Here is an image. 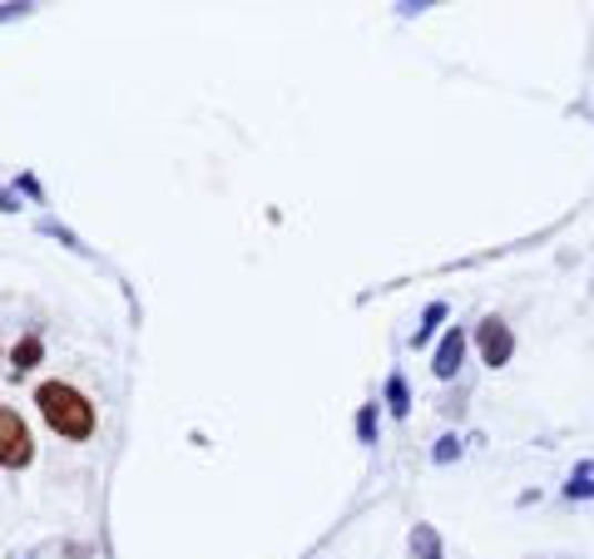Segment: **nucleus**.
Listing matches in <instances>:
<instances>
[{"instance_id": "0eeeda50", "label": "nucleus", "mask_w": 594, "mask_h": 559, "mask_svg": "<svg viewBox=\"0 0 594 559\" xmlns=\"http://www.w3.org/2000/svg\"><path fill=\"white\" fill-rule=\"evenodd\" d=\"M387 406H391V416H407V411H411L407 376H401V372H391V382H387Z\"/></svg>"}, {"instance_id": "f03ea898", "label": "nucleus", "mask_w": 594, "mask_h": 559, "mask_svg": "<svg viewBox=\"0 0 594 559\" xmlns=\"http://www.w3.org/2000/svg\"><path fill=\"white\" fill-rule=\"evenodd\" d=\"M30 460H35V441H30L25 421H20L10 406H0V466H6V470H25Z\"/></svg>"}, {"instance_id": "1a4fd4ad", "label": "nucleus", "mask_w": 594, "mask_h": 559, "mask_svg": "<svg viewBox=\"0 0 594 559\" xmlns=\"http://www.w3.org/2000/svg\"><path fill=\"white\" fill-rule=\"evenodd\" d=\"M565 495H570V500H590V495H594V466H580L575 476H570Z\"/></svg>"}, {"instance_id": "9d476101", "label": "nucleus", "mask_w": 594, "mask_h": 559, "mask_svg": "<svg viewBox=\"0 0 594 559\" xmlns=\"http://www.w3.org/2000/svg\"><path fill=\"white\" fill-rule=\"evenodd\" d=\"M357 436H362L367 446L377 441V406H362V411H357Z\"/></svg>"}, {"instance_id": "6e6552de", "label": "nucleus", "mask_w": 594, "mask_h": 559, "mask_svg": "<svg viewBox=\"0 0 594 559\" xmlns=\"http://www.w3.org/2000/svg\"><path fill=\"white\" fill-rule=\"evenodd\" d=\"M441 322H445V302H431V308L421 312V327H417V337H411V342L427 346V342H431V332H437Z\"/></svg>"}, {"instance_id": "f257e3e1", "label": "nucleus", "mask_w": 594, "mask_h": 559, "mask_svg": "<svg viewBox=\"0 0 594 559\" xmlns=\"http://www.w3.org/2000/svg\"><path fill=\"white\" fill-rule=\"evenodd\" d=\"M35 406L45 416V426L65 441H90L94 436V406L74 392L70 382H45L35 392Z\"/></svg>"}, {"instance_id": "423d86ee", "label": "nucleus", "mask_w": 594, "mask_h": 559, "mask_svg": "<svg viewBox=\"0 0 594 559\" xmlns=\"http://www.w3.org/2000/svg\"><path fill=\"white\" fill-rule=\"evenodd\" d=\"M40 356H45V342H40V332H30L25 342H20L16 352H10V366H16V376H20V372H30V366L40 362Z\"/></svg>"}, {"instance_id": "f8f14e48", "label": "nucleus", "mask_w": 594, "mask_h": 559, "mask_svg": "<svg viewBox=\"0 0 594 559\" xmlns=\"http://www.w3.org/2000/svg\"><path fill=\"white\" fill-rule=\"evenodd\" d=\"M25 10H35V6H0V20H16V15H25Z\"/></svg>"}, {"instance_id": "9b49d317", "label": "nucleus", "mask_w": 594, "mask_h": 559, "mask_svg": "<svg viewBox=\"0 0 594 559\" xmlns=\"http://www.w3.org/2000/svg\"><path fill=\"white\" fill-rule=\"evenodd\" d=\"M455 456H461V441H455V436H441L437 451H431V460H437V466H445V460H455Z\"/></svg>"}, {"instance_id": "20e7f679", "label": "nucleus", "mask_w": 594, "mask_h": 559, "mask_svg": "<svg viewBox=\"0 0 594 559\" xmlns=\"http://www.w3.org/2000/svg\"><path fill=\"white\" fill-rule=\"evenodd\" d=\"M461 356H465V332H461V327H451V332L441 337L437 356H431V372H437L441 382H451V376L461 372Z\"/></svg>"}, {"instance_id": "39448f33", "label": "nucleus", "mask_w": 594, "mask_h": 559, "mask_svg": "<svg viewBox=\"0 0 594 559\" xmlns=\"http://www.w3.org/2000/svg\"><path fill=\"white\" fill-rule=\"evenodd\" d=\"M411 559H445L437 525H417V530H411Z\"/></svg>"}, {"instance_id": "7ed1b4c3", "label": "nucleus", "mask_w": 594, "mask_h": 559, "mask_svg": "<svg viewBox=\"0 0 594 559\" xmlns=\"http://www.w3.org/2000/svg\"><path fill=\"white\" fill-rule=\"evenodd\" d=\"M475 346H481L485 366H505L515 356V337H511V327H505L501 318H485L481 327H475Z\"/></svg>"}]
</instances>
